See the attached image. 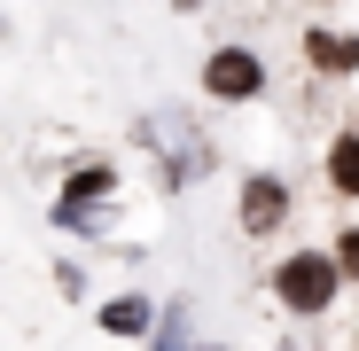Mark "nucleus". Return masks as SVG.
<instances>
[{
  "mask_svg": "<svg viewBox=\"0 0 359 351\" xmlns=\"http://www.w3.org/2000/svg\"><path fill=\"white\" fill-rule=\"evenodd\" d=\"M126 203V164L117 156H71L63 180H55V203H47V226L71 234V242L102 250L109 242V219Z\"/></svg>",
  "mask_w": 359,
  "mask_h": 351,
  "instance_id": "f257e3e1",
  "label": "nucleus"
},
{
  "mask_svg": "<svg viewBox=\"0 0 359 351\" xmlns=\"http://www.w3.org/2000/svg\"><path fill=\"white\" fill-rule=\"evenodd\" d=\"M266 297H273V312H281L289 328H313V320H328V312L351 297V289H344L328 242H297V250H281V258L266 266Z\"/></svg>",
  "mask_w": 359,
  "mask_h": 351,
  "instance_id": "f03ea898",
  "label": "nucleus"
},
{
  "mask_svg": "<svg viewBox=\"0 0 359 351\" xmlns=\"http://www.w3.org/2000/svg\"><path fill=\"white\" fill-rule=\"evenodd\" d=\"M133 141L164 164V188H172V195H180V188H203L211 172H219V149H211V133L188 125V109H141V117H133Z\"/></svg>",
  "mask_w": 359,
  "mask_h": 351,
  "instance_id": "7ed1b4c3",
  "label": "nucleus"
},
{
  "mask_svg": "<svg viewBox=\"0 0 359 351\" xmlns=\"http://www.w3.org/2000/svg\"><path fill=\"white\" fill-rule=\"evenodd\" d=\"M266 86H273V71H266V55L250 39H219L196 63V94L211 109H250V102H266Z\"/></svg>",
  "mask_w": 359,
  "mask_h": 351,
  "instance_id": "20e7f679",
  "label": "nucleus"
},
{
  "mask_svg": "<svg viewBox=\"0 0 359 351\" xmlns=\"http://www.w3.org/2000/svg\"><path fill=\"white\" fill-rule=\"evenodd\" d=\"M297 219V188H289V172H243L234 180V226L250 234V242H273V234H289Z\"/></svg>",
  "mask_w": 359,
  "mask_h": 351,
  "instance_id": "39448f33",
  "label": "nucleus"
},
{
  "mask_svg": "<svg viewBox=\"0 0 359 351\" xmlns=\"http://www.w3.org/2000/svg\"><path fill=\"white\" fill-rule=\"evenodd\" d=\"M156 289H109V297H94V328L109 343H149L156 336Z\"/></svg>",
  "mask_w": 359,
  "mask_h": 351,
  "instance_id": "423d86ee",
  "label": "nucleus"
},
{
  "mask_svg": "<svg viewBox=\"0 0 359 351\" xmlns=\"http://www.w3.org/2000/svg\"><path fill=\"white\" fill-rule=\"evenodd\" d=\"M297 55H305V71H313V78H359V32H336V24H305Z\"/></svg>",
  "mask_w": 359,
  "mask_h": 351,
  "instance_id": "0eeeda50",
  "label": "nucleus"
},
{
  "mask_svg": "<svg viewBox=\"0 0 359 351\" xmlns=\"http://www.w3.org/2000/svg\"><path fill=\"white\" fill-rule=\"evenodd\" d=\"M320 180L336 203H359V125H336L328 149H320Z\"/></svg>",
  "mask_w": 359,
  "mask_h": 351,
  "instance_id": "6e6552de",
  "label": "nucleus"
},
{
  "mask_svg": "<svg viewBox=\"0 0 359 351\" xmlns=\"http://www.w3.org/2000/svg\"><path fill=\"white\" fill-rule=\"evenodd\" d=\"M141 351H196V336H188V297H164V305H156V336H149Z\"/></svg>",
  "mask_w": 359,
  "mask_h": 351,
  "instance_id": "1a4fd4ad",
  "label": "nucleus"
},
{
  "mask_svg": "<svg viewBox=\"0 0 359 351\" xmlns=\"http://www.w3.org/2000/svg\"><path fill=\"white\" fill-rule=\"evenodd\" d=\"M328 258H336V273H344V289H359V219H344V226L328 234Z\"/></svg>",
  "mask_w": 359,
  "mask_h": 351,
  "instance_id": "9d476101",
  "label": "nucleus"
},
{
  "mask_svg": "<svg viewBox=\"0 0 359 351\" xmlns=\"http://www.w3.org/2000/svg\"><path fill=\"white\" fill-rule=\"evenodd\" d=\"M86 289H94V281H86V258H55V297H63V305H79Z\"/></svg>",
  "mask_w": 359,
  "mask_h": 351,
  "instance_id": "9b49d317",
  "label": "nucleus"
},
{
  "mask_svg": "<svg viewBox=\"0 0 359 351\" xmlns=\"http://www.w3.org/2000/svg\"><path fill=\"white\" fill-rule=\"evenodd\" d=\"M172 8H180V16H196V8H203V0H172Z\"/></svg>",
  "mask_w": 359,
  "mask_h": 351,
  "instance_id": "f8f14e48",
  "label": "nucleus"
},
{
  "mask_svg": "<svg viewBox=\"0 0 359 351\" xmlns=\"http://www.w3.org/2000/svg\"><path fill=\"white\" fill-rule=\"evenodd\" d=\"M273 351H297V336H281V343H273Z\"/></svg>",
  "mask_w": 359,
  "mask_h": 351,
  "instance_id": "ddd939ff",
  "label": "nucleus"
},
{
  "mask_svg": "<svg viewBox=\"0 0 359 351\" xmlns=\"http://www.w3.org/2000/svg\"><path fill=\"white\" fill-rule=\"evenodd\" d=\"M196 351H234V343H196Z\"/></svg>",
  "mask_w": 359,
  "mask_h": 351,
  "instance_id": "4468645a",
  "label": "nucleus"
},
{
  "mask_svg": "<svg viewBox=\"0 0 359 351\" xmlns=\"http://www.w3.org/2000/svg\"><path fill=\"white\" fill-rule=\"evenodd\" d=\"M351 125H359V117H351Z\"/></svg>",
  "mask_w": 359,
  "mask_h": 351,
  "instance_id": "2eb2a0df",
  "label": "nucleus"
}]
</instances>
